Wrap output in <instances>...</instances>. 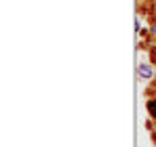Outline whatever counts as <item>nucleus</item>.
<instances>
[{
  "mask_svg": "<svg viewBox=\"0 0 156 147\" xmlns=\"http://www.w3.org/2000/svg\"><path fill=\"white\" fill-rule=\"evenodd\" d=\"M154 139H156V135H154Z\"/></svg>",
  "mask_w": 156,
  "mask_h": 147,
  "instance_id": "obj_4",
  "label": "nucleus"
},
{
  "mask_svg": "<svg viewBox=\"0 0 156 147\" xmlns=\"http://www.w3.org/2000/svg\"><path fill=\"white\" fill-rule=\"evenodd\" d=\"M148 111H150L152 118H156V99H150L148 101Z\"/></svg>",
  "mask_w": 156,
  "mask_h": 147,
  "instance_id": "obj_2",
  "label": "nucleus"
},
{
  "mask_svg": "<svg viewBox=\"0 0 156 147\" xmlns=\"http://www.w3.org/2000/svg\"><path fill=\"white\" fill-rule=\"evenodd\" d=\"M154 130H156V126H154ZM154 135H156V132H154Z\"/></svg>",
  "mask_w": 156,
  "mask_h": 147,
  "instance_id": "obj_3",
  "label": "nucleus"
},
{
  "mask_svg": "<svg viewBox=\"0 0 156 147\" xmlns=\"http://www.w3.org/2000/svg\"><path fill=\"white\" fill-rule=\"evenodd\" d=\"M137 74H139V78H144V80H152V78H154V67H152L150 63H141L139 70H137Z\"/></svg>",
  "mask_w": 156,
  "mask_h": 147,
  "instance_id": "obj_1",
  "label": "nucleus"
}]
</instances>
